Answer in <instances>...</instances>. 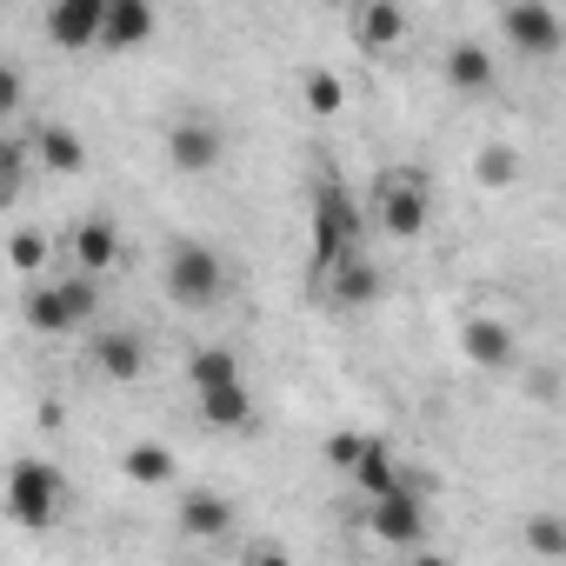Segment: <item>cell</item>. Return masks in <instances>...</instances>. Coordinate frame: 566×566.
Listing matches in <instances>:
<instances>
[{
    "instance_id": "1",
    "label": "cell",
    "mask_w": 566,
    "mask_h": 566,
    "mask_svg": "<svg viewBox=\"0 0 566 566\" xmlns=\"http://www.w3.org/2000/svg\"><path fill=\"white\" fill-rule=\"evenodd\" d=\"M28 321H34L41 334L94 327V321H101V280H94V273H74V266H61V273L34 280V294H28Z\"/></svg>"
},
{
    "instance_id": "2",
    "label": "cell",
    "mask_w": 566,
    "mask_h": 566,
    "mask_svg": "<svg viewBox=\"0 0 566 566\" xmlns=\"http://www.w3.org/2000/svg\"><path fill=\"white\" fill-rule=\"evenodd\" d=\"M160 280H167V301L187 307V314H207V307L227 301V260L207 240H174L167 260H160Z\"/></svg>"
},
{
    "instance_id": "3",
    "label": "cell",
    "mask_w": 566,
    "mask_h": 566,
    "mask_svg": "<svg viewBox=\"0 0 566 566\" xmlns=\"http://www.w3.org/2000/svg\"><path fill=\"white\" fill-rule=\"evenodd\" d=\"M347 253H360V200L327 174L314 180V273L340 266Z\"/></svg>"
},
{
    "instance_id": "4",
    "label": "cell",
    "mask_w": 566,
    "mask_h": 566,
    "mask_svg": "<svg viewBox=\"0 0 566 566\" xmlns=\"http://www.w3.org/2000/svg\"><path fill=\"white\" fill-rule=\"evenodd\" d=\"M374 220H380L394 240H420L427 220H433V187H427V174H413V167L380 174V187H374Z\"/></svg>"
},
{
    "instance_id": "5",
    "label": "cell",
    "mask_w": 566,
    "mask_h": 566,
    "mask_svg": "<svg viewBox=\"0 0 566 566\" xmlns=\"http://www.w3.org/2000/svg\"><path fill=\"white\" fill-rule=\"evenodd\" d=\"M61 500H67V486H61L54 460H14V473H8V513H14V526L48 533L61 520Z\"/></svg>"
},
{
    "instance_id": "6",
    "label": "cell",
    "mask_w": 566,
    "mask_h": 566,
    "mask_svg": "<svg viewBox=\"0 0 566 566\" xmlns=\"http://www.w3.org/2000/svg\"><path fill=\"white\" fill-rule=\"evenodd\" d=\"M500 34L526 61H546V54L566 48V21H559V8H546V0H506V8H500Z\"/></svg>"
},
{
    "instance_id": "7",
    "label": "cell",
    "mask_w": 566,
    "mask_h": 566,
    "mask_svg": "<svg viewBox=\"0 0 566 566\" xmlns=\"http://www.w3.org/2000/svg\"><path fill=\"white\" fill-rule=\"evenodd\" d=\"M367 533L387 539V546H413V553H420V539H427V493L407 480V486L367 500Z\"/></svg>"
},
{
    "instance_id": "8",
    "label": "cell",
    "mask_w": 566,
    "mask_h": 566,
    "mask_svg": "<svg viewBox=\"0 0 566 566\" xmlns=\"http://www.w3.org/2000/svg\"><path fill=\"white\" fill-rule=\"evenodd\" d=\"M220 154H227V127H220L213 114H174V127H167V160H174L180 174H213Z\"/></svg>"
},
{
    "instance_id": "9",
    "label": "cell",
    "mask_w": 566,
    "mask_h": 566,
    "mask_svg": "<svg viewBox=\"0 0 566 566\" xmlns=\"http://www.w3.org/2000/svg\"><path fill=\"white\" fill-rule=\"evenodd\" d=\"M87 360H94V374L101 380H114V387H134L140 374H147V340L134 334V327H94V340H87Z\"/></svg>"
},
{
    "instance_id": "10",
    "label": "cell",
    "mask_w": 566,
    "mask_h": 566,
    "mask_svg": "<svg viewBox=\"0 0 566 566\" xmlns=\"http://www.w3.org/2000/svg\"><path fill=\"white\" fill-rule=\"evenodd\" d=\"M314 294L327 301V307H340V314H354V307H374L380 301V273L360 260V253H347L340 266H327V273H314Z\"/></svg>"
},
{
    "instance_id": "11",
    "label": "cell",
    "mask_w": 566,
    "mask_h": 566,
    "mask_svg": "<svg viewBox=\"0 0 566 566\" xmlns=\"http://www.w3.org/2000/svg\"><path fill=\"white\" fill-rule=\"evenodd\" d=\"M101 34H107V0H61L48 14V41L67 54H94Z\"/></svg>"
},
{
    "instance_id": "12",
    "label": "cell",
    "mask_w": 566,
    "mask_h": 566,
    "mask_svg": "<svg viewBox=\"0 0 566 566\" xmlns=\"http://www.w3.org/2000/svg\"><path fill=\"white\" fill-rule=\"evenodd\" d=\"M67 266L107 280V266H120V227H114L107 213H87V220L67 233Z\"/></svg>"
},
{
    "instance_id": "13",
    "label": "cell",
    "mask_w": 566,
    "mask_h": 566,
    "mask_svg": "<svg viewBox=\"0 0 566 566\" xmlns=\"http://www.w3.org/2000/svg\"><path fill=\"white\" fill-rule=\"evenodd\" d=\"M180 533L200 539V546L227 539V533H233V500L213 493V486H187V493H180Z\"/></svg>"
},
{
    "instance_id": "14",
    "label": "cell",
    "mask_w": 566,
    "mask_h": 566,
    "mask_svg": "<svg viewBox=\"0 0 566 566\" xmlns=\"http://www.w3.org/2000/svg\"><path fill=\"white\" fill-rule=\"evenodd\" d=\"M154 28H160V14L147 8V0H107V34H101V48L107 54H134V48L154 41Z\"/></svg>"
},
{
    "instance_id": "15",
    "label": "cell",
    "mask_w": 566,
    "mask_h": 566,
    "mask_svg": "<svg viewBox=\"0 0 566 566\" xmlns=\"http://www.w3.org/2000/svg\"><path fill=\"white\" fill-rule=\"evenodd\" d=\"M460 347H467V360H480V374H506V367H513V334H506V321L473 314V321L460 327Z\"/></svg>"
},
{
    "instance_id": "16",
    "label": "cell",
    "mask_w": 566,
    "mask_h": 566,
    "mask_svg": "<svg viewBox=\"0 0 566 566\" xmlns=\"http://www.w3.org/2000/svg\"><path fill=\"white\" fill-rule=\"evenodd\" d=\"M193 400H200V420L220 427V433H247V427H253V394H247V380L207 387V394H193Z\"/></svg>"
},
{
    "instance_id": "17",
    "label": "cell",
    "mask_w": 566,
    "mask_h": 566,
    "mask_svg": "<svg viewBox=\"0 0 566 566\" xmlns=\"http://www.w3.org/2000/svg\"><path fill=\"white\" fill-rule=\"evenodd\" d=\"M440 67H447V87H453V94H486V87H493V54H486L480 41H453V48L440 54Z\"/></svg>"
},
{
    "instance_id": "18",
    "label": "cell",
    "mask_w": 566,
    "mask_h": 566,
    "mask_svg": "<svg viewBox=\"0 0 566 566\" xmlns=\"http://www.w3.org/2000/svg\"><path fill=\"white\" fill-rule=\"evenodd\" d=\"M354 41L367 48V54H380V48H394V41H407V14L400 8H387V0H374V8H354Z\"/></svg>"
},
{
    "instance_id": "19",
    "label": "cell",
    "mask_w": 566,
    "mask_h": 566,
    "mask_svg": "<svg viewBox=\"0 0 566 566\" xmlns=\"http://www.w3.org/2000/svg\"><path fill=\"white\" fill-rule=\"evenodd\" d=\"M34 154H41L54 174H81V167H87V140H81L67 120H41V134H34Z\"/></svg>"
},
{
    "instance_id": "20",
    "label": "cell",
    "mask_w": 566,
    "mask_h": 566,
    "mask_svg": "<svg viewBox=\"0 0 566 566\" xmlns=\"http://www.w3.org/2000/svg\"><path fill=\"white\" fill-rule=\"evenodd\" d=\"M120 473H127L134 486H167V480H174V447H160V440H140V447H127Z\"/></svg>"
},
{
    "instance_id": "21",
    "label": "cell",
    "mask_w": 566,
    "mask_h": 566,
    "mask_svg": "<svg viewBox=\"0 0 566 566\" xmlns=\"http://www.w3.org/2000/svg\"><path fill=\"white\" fill-rule=\"evenodd\" d=\"M354 486H360L367 500H380V493H394V486H407V473H400V467H394V453H387V447L374 440V447L360 453V467H354Z\"/></svg>"
},
{
    "instance_id": "22",
    "label": "cell",
    "mask_w": 566,
    "mask_h": 566,
    "mask_svg": "<svg viewBox=\"0 0 566 566\" xmlns=\"http://www.w3.org/2000/svg\"><path fill=\"white\" fill-rule=\"evenodd\" d=\"M520 539H526V553H539V559H566V513H526Z\"/></svg>"
},
{
    "instance_id": "23",
    "label": "cell",
    "mask_w": 566,
    "mask_h": 566,
    "mask_svg": "<svg viewBox=\"0 0 566 566\" xmlns=\"http://www.w3.org/2000/svg\"><path fill=\"white\" fill-rule=\"evenodd\" d=\"M187 380H193V394H207V387H227V380H240V360H233L227 347H200V354L187 360Z\"/></svg>"
},
{
    "instance_id": "24",
    "label": "cell",
    "mask_w": 566,
    "mask_h": 566,
    "mask_svg": "<svg viewBox=\"0 0 566 566\" xmlns=\"http://www.w3.org/2000/svg\"><path fill=\"white\" fill-rule=\"evenodd\" d=\"M301 94H307V107H314V114H340V101H347V87H340V74H327V67H307V81H301Z\"/></svg>"
},
{
    "instance_id": "25",
    "label": "cell",
    "mask_w": 566,
    "mask_h": 566,
    "mask_svg": "<svg viewBox=\"0 0 566 566\" xmlns=\"http://www.w3.org/2000/svg\"><path fill=\"white\" fill-rule=\"evenodd\" d=\"M21 180H28V140H8L0 147V200H21Z\"/></svg>"
},
{
    "instance_id": "26",
    "label": "cell",
    "mask_w": 566,
    "mask_h": 566,
    "mask_svg": "<svg viewBox=\"0 0 566 566\" xmlns=\"http://www.w3.org/2000/svg\"><path fill=\"white\" fill-rule=\"evenodd\" d=\"M473 174L486 180V187H506L520 167H513V147H480V160H473Z\"/></svg>"
},
{
    "instance_id": "27",
    "label": "cell",
    "mask_w": 566,
    "mask_h": 566,
    "mask_svg": "<svg viewBox=\"0 0 566 566\" xmlns=\"http://www.w3.org/2000/svg\"><path fill=\"white\" fill-rule=\"evenodd\" d=\"M367 447H374V433H340V440L327 447V460H334V467L354 480V467H360V453H367Z\"/></svg>"
},
{
    "instance_id": "28",
    "label": "cell",
    "mask_w": 566,
    "mask_h": 566,
    "mask_svg": "<svg viewBox=\"0 0 566 566\" xmlns=\"http://www.w3.org/2000/svg\"><path fill=\"white\" fill-rule=\"evenodd\" d=\"M41 260H48V240L28 227V233H14V266H28V273H41Z\"/></svg>"
},
{
    "instance_id": "29",
    "label": "cell",
    "mask_w": 566,
    "mask_h": 566,
    "mask_svg": "<svg viewBox=\"0 0 566 566\" xmlns=\"http://www.w3.org/2000/svg\"><path fill=\"white\" fill-rule=\"evenodd\" d=\"M21 94H28V81H21V67L8 61V67H0V114H14V107H21Z\"/></svg>"
},
{
    "instance_id": "30",
    "label": "cell",
    "mask_w": 566,
    "mask_h": 566,
    "mask_svg": "<svg viewBox=\"0 0 566 566\" xmlns=\"http://www.w3.org/2000/svg\"><path fill=\"white\" fill-rule=\"evenodd\" d=\"M247 566H294V559H287V546H273V539H253V546H247Z\"/></svg>"
},
{
    "instance_id": "31",
    "label": "cell",
    "mask_w": 566,
    "mask_h": 566,
    "mask_svg": "<svg viewBox=\"0 0 566 566\" xmlns=\"http://www.w3.org/2000/svg\"><path fill=\"white\" fill-rule=\"evenodd\" d=\"M407 566H453V559H447V553H433V546H420V553H413Z\"/></svg>"
}]
</instances>
